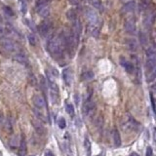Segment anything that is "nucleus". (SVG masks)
I'll return each mask as SVG.
<instances>
[{
  "label": "nucleus",
  "instance_id": "f257e3e1",
  "mask_svg": "<svg viewBox=\"0 0 156 156\" xmlns=\"http://www.w3.org/2000/svg\"><path fill=\"white\" fill-rule=\"evenodd\" d=\"M63 43L62 37L60 36H53L49 39L47 43V50L48 53L56 60H59L63 57Z\"/></svg>",
  "mask_w": 156,
  "mask_h": 156
},
{
  "label": "nucleus",
  "instance_id": "f03ea898",
  "mask_svg": "<svg viewBox=\"0 0 156 156\" xmlns=\"http://www.w3.org/2000/svg\"><path fill=\"white\" fill-rule=\"evenodd\" d=\"M0 46H1L5 51L10 52V53H16V52H19L20 50L16 43L8 37L0 38Z\"/></svg>",
  "mask_w": 156,
  "mask_h": 156
},
{
  "label": "nucleus",
  "instance_id": "7ed1b4c3",
  "mask_svg": "<svg viewBox=\"0 0 156 156\" xmlns=\"http://www.w3.org/2000/svg\"><path fill=\"white\" fill-rule=\"evenodd\" d=\"M137 127H138L137 122H136L131 116H129V115H127V116L125 117L124 121L122 122V129H123L125 132L134 131Z\"/></svg>",
  "mask_w": 156,
  "mask_h": 156
},
{
  "label": "nucleus",
  "instance_id": "20e7f679",
  "mask_svg": "<svg viewBox=\"0 0 156 156\" xmlns=\"http://www.w3.org/2000/svg\"><path fill=\"white\" fill-rule=\"evenodd\" d=\"M52 27H53L52 22L49 21V20H45L38 27V32H39V34L42 37H46L49 34L51 29H52Z\"/></svg>",
  "mask_w": 156,
  "mask_h": 156
},
{
  "label": "nucleus",
  "instance_id": "39448f33",
  "mask_svg": "<svg viewBox=\"0 0 156 156\" xmlns=\"http://www.w3.org/2000/svg\"><path fill=\"white\" fill-rule=\"evenodd\" d=\"M95 109H96V104H95V103L92 101V99H88L83 106L84 115H86V116H90V115H92L94 113Z\"/></svg>",
  "mask_w": 156,
  "mask_h": 156
},
{
  "label": "nucleus",
  "instance_id": "423d86ee",
  "mask_svg": "<svg viewBox=\"0 0 156 156\" xmlns=\"http://www.w3.org/2000/svg\"><path fill=\"white\" fill-rule=\"evenodd\" d=\"M85 15H86V19H87V21L89 22V24H93V25L99 24V17L94 10L87 8L85 11Z\"/></svg>",
  "mask_w": 156,
  "mask_h": 156
},
{
  "label": "nucleus",
  "instance_id": "0eeeda50",
  "mask_svg": "<svg viewBox=\"0 0 156 156\" xmlns=\"http://www.w3.org/2000/svg\"><path fill=\"white\" fill-rule=\"evenodd\" d=\"M148 10V9H147ZM155 17H156V11L154 9L152 10H148V11L145 13L144 15V24L145 27H149L150 25L153 24L155 20Z\"/></svg>",
  "mask_w": 156,
  "mask_h": 156
},
{
  "label": "nucleus",
  "instance_id": "6e6552de",
  "mask_svg": "<svg viewBox=\"0 0 156 156\" xmlns=\"http://www.w3.org/2000/svg\"><path fill=\"white\" fill-rule=\"evenodd\" d=\"M124 30L130 35H133L136 32V22L133 19H127L124 22Z\"/></svg>",
  "mask_w": 156,
  "mask_h": 156
},
{
  "label": "nucleus",
  "instance_id": "1a4fd4ad",
  "mask_svg": "<svg viewBox=\"0 0 156 156\" xmlns=\"http://www.w3.org/2000/svg\"><path fill=\"white\" fill-rule=\"evenodd\" d=\"M120 65H122V67L124 68V70L126 71L127 73L131 74V73L134 72V70H135L134 65H133L130 61H127L125 58H123V57L120 58Z\"/></svg>",
  "mask_w": 156,
  "mask_h": 156
},
{
  "label": "nucleus",
  "instance_id": "9d476101",
  "mask_svg": "<svg viewBox=\"0 0 156 156\" xmlns=\"http://www.w3.org/2000/svg\"><path fill=\"white\" fill-rule=\"evenodd\" d=\"M136 7V2L135 1H128L126 2L121 8V14L124 15V14H129L134 11Z\"/></svg>",
  "mask_w": 156,
  "mask_h": 156
},
{
  "label": "nucleus",
  "instance_id": "9b49d317",
  "mask_svg": "<svg viewBox=\"0 0 156 156\" xmlns=\"http://www.w3.org/2000/svg\"><path fill=\"white\" fill-rule=\"evenodd\" d=\"M63 79L67 86H69L72 81V71L69 67H66L63 70Z\"/></svg>",
  "mask_w": 156,
  "mask_h": 156
},
{
  "label": "nucleus",
  "instance_id": "f8f14e48",
  "mask_svg": "<svg viewBox=\"0 0 156 156\" xmlns=\"http://www.w3.org/2000/svg\"><path fill=\"white\" fill-rule=\"evenodd\" d=\"M31 124H32L33 128L35 129V131H36L39 135H45L46 134L45 127L43 126L42 123L40 121H38V120H35V119H32L31 120Z\"/></svg>",
  "mask_w": 156,
  "mask_h": 156
},
{
  "label": "nucleus",
  "instance_id": "ddd939ff",
  "mask_svg": "<svg viewBox=\"0 0 156 156\" xmlns=\"http://www.w3.org/2000/svg\"><path fill=\"white\" fill-rule=\"evenodd\" d=\"M32 102H33V104H34V106L39 109L44 108L46 106L44 99H43L40 95H34L32 98Z\"/></svg>",
  "mask_w": 156,
  "mask_h": 156
},
{
  "label": "nucleus",
  "instance_id": "4468645a",
  "mask_svg": "<svg viewBox=\"0 0 156 156\" xmlns=\"http://www.w3.org/2000/svg\"><path fill=\"white\" fill-rule=\"evenodd\" d=\"M87 30H88V32L95 38H98L99 36V29L98 25L89 24L88 27H87Z\"/></svg>",
  "mask_w": 156,
  "mask_h": 156
},
{
  "label": "nucleus",
  "instance_id": "2eb2a0df",
  "mask_svg": "<svg viewBox=\"0 0 156 156\" xmlns=\"http://www.w3.org/2000/svg\"><path fill=\"white\" fill-rule=\"evenodd\" d=\"M14 59L19 63H21V65H25V66H29V60H27V58L25 57L24 54L18 52L16 55L14 56Z\"/></svg>",
  "mask_w": 156,
  "mask_h": 156
},
{
  "label": "nucleus",
  "instance_id": "dca6fc26",
  "mask_svg": "<svg viewBox=\"0 0 156 156\" xmlns=\"http://www.w3.org/2000/svg\"><path fill=\"white\" fill-rule=\"evenodd\" d=\"M126 45L129 48V50H131L132 52H136L138 50L137 41L135 39H133V38H128V39H126Z\"/></svg>",
  "mask_w": 156,
  "mask_h": 156
},
{
  "label": "nucleus",
  "instance_id": "f3484780",
  "mask_svg": "<svg viewBox=\"0 0 156 156\" xmlns=\"http://www.w3.org/2000/svg\"><path fill=\"white\" fill-rule=\"evenodd\" d=\"M27 154V144H25V137L22 136L21 139V142H20V149H19V155L20 156H25Z\"/></svg>",
  "mask_w": 156,
  "mask_h": 156
},
{
  "label": "nucleus",
  "instance_id": "a211bd4d",
  "mask_svg": "<svg viewBox=\"0 0 156 156\" xmlns=\"http://www.w3.org/2000/svg\"><path fill=\"white\" fill-rule=\"evenodd\" d=\"M112 138H113V142H114V145L115 146H120L121 145V138H120V134L119 132L117 131L116 129L113 130L112 132Z\"/></svg>",
  "mask_w": 156,
  "mask_h": 156
},
{
  "label": "nucleus",
  "instance_id": "6ab92c4d",
  "mask_svg": "<svg viewBox=\"0 0 156 156\" xmlns=\"http://www.w3.org/2000/svg\"><path fill=\"white\" fill-rule=\"evenodd\" d=\"M66 18H67L69 21L72 22L73 21H75L77 19V13H76L75 9H69L67 12H66Z\"/></svg>",
  "mask_w": 156,
  "mask_h": 156
},
{
  "label": "nucleus",
  "instance_id": "aec40b11",
  "mask_svg": "<svg viewBox=\"0 0 156 156\" xmlns=\"http://www.w3.org/2000/svg\"><path fill=\"white\" fill-rule=\"evenodd\" d=\"M155 65H156V58H147L146 59L145 67H146V69L148 71H149L150 69H152Z\"/></svg>",
  "mask_w": 156,
  "mask_h": 156
},
{
  "label": "nucleus",
  "instance_id": "412c9836",
  "mask_svg": "<svg viewBox=\"0 0 156 156\" xmlns=\"http://www.w3.org/2000/svg\"><path fill=\"white\" fill-rule=\"evenodd\" d=\"M155 78H156V65L152 68V69H150L148 71L147 76H146V81L147 82H152Z\"/></svg>",
  "mask_w": 156,
  "mask_h": 156
},
{
  "label": "nucleus",
  "instance_id": "4be33fe9",
  "mask_svg": "<svg viewBox=\"0 0 156 156\" xmlns=\"http://www.w3.org/2000/svg\"><path fill=\"white\" fill-rule=\"evenodd\" d=\"M37 11H38V14H39V16L42 17V18L48 17V16H49V14H50L49 6H45V7H43V8H41V9L37 10Z\"/></svg>",
  "mask_w": 156,
  "mask_h": 156
},
{
  "label": "nucleus",
  "instance_id": "5701e85b",
  "mask_svg": "<svg viewBox=\"0 0 156 156\" xmlns=\"http://www.w3.org/2000/svg\"><path fill=\"white\" fill-rule=\"evenodd\" d=\"M84 145H85V149L87 156H91L92 155V148H91V142L90 140L87 137H85V140H84Z\"/></svg>",
  "mask_w": 156,
  "mask_h": 156
},
{
  "label": "nucleus",
  "instance_id": "b1692460",
  "mask_svg": "<svg viewBox=\"0 0 156 156\" xmlns=\"http://www.w3.org/2000/svg\"><path fill=\"white\" fill-rule=\"evenodd\" d=\"M81 77H82L83 80L89 81V80H91V79L94 78V73H93V71H91V70H86L82 73Z\"/></svg>",
  "mask_w": 156,
  "mask_h": 156
},
{
  "label": "nucleus",
  "instance_id": "393cba45",
  "mask_svg": "<svg viewBox=\"0 0 156 156\" xmlns=\"http://www.w3.org/2000/svg\"><path fill=\"white\" fill-rule=\"evenodd\" d=\"M146 58H156V46H151L146 50Z\"/></svg>",
  "mask_w": 156,
  "mask_h": 156
},
{
  "label": "nucleus",
  "instance_id": "a878e982",
  "mask_svg": "<svg viewBox=\"0 0 156 156\" xmlns=\"http://www.w3.org/2000/svg\"><path fill=\"white\" fill-rule=\"evenodd\" d=\"M150 2H151V0H140V10L142 11H146L149 8Z\"/></svg>",
  "mask_w": 156,
  "mask_h": 156
},
{
  "label": "nucleus",
  "instance_id": "bb28decb",
  "mask_svg": "<svg viewBox=\"0 0 156 156\" xmlns=\"http://www.w3.org/2000/svg\"><path fill=\"white\" fill-rule=\"evenodd\" d=\"M51 0H37L36 1V9L39 10L43 8V7L45 6H48V4H49V2Z\"/></svg>",
  "mask_w": 156,
  "mask_h": 156
},
{
  "label": "nucleus",
  "instance_id": "cd10ccee",
  "mask_svg": "<svg viewBox=\"0 0 156 156\" xmlns=\"http://www.w3.org/2000/svg\"><path fill=\"white\" fill-rule=\"evenodd\" d=\"M33 111H34V113H35V115L38 117V119L39 120H41L42 122H47V119H46V117H45V115L42 113L41 111H40V109L38 108V109H36V108H34L33 109Z\"/></svg>",
  "mask_w": 156,
  "mask_h": 156
},
{
  "label": "nucleus",
  "instance_id": "c85d7f7f",
  "mask_svg": "<svg viewBox=\"0 0 156 156\" xmlns=\"http://www.w3.org/2000/svg\"><path fill=\"white\" fill-rule=\"evenodd\" d=\"M140 42L142 46H146L147 43H148L146 35H145V33L142 32V31L140 32Z\"/></svg>",
  "mask_w": 156,
  "mask_h": 156
},
{
  "label": "nucleus",
  "instance_id": "c756f323",
  "mask_svg": "<svg viewBox=\"0 0 156 156\" xmlns=\"http://www.w3.org/2000/svg\"><path fill=\"white\" fill-rule=\"evenodd\" d=\"M20 3H21V11L22 14H25L27 11V0H20Z\"/></svg>",
  "mask_w": 156,
  "mask_h": 156
},
{
  "label": "nucleus",
  "instance_id": "7c9ffc66",
  "mask_svg": "<svg viewBox=\"0 0 156 156\" xmlns=\"http://www.w3.org/2000/svg\"><path fill=\"white\" fill-rule=\"evenodd\" d=\"M65 109H66V112L70 115V116H73L74 115V107L71 104H66V106H65Z\"/></svg>",
  "mask_w": 156,
  "mask_h": 156
},
{
  "label": "nucleus",
  "instance_id": "2f4dec72",
  "mask_svg": "<svg viewBox=\"0 0 156 156\" xmlns=\"http://www.w3.org/2000/svg\"><path fill=\"white\" fill-rule=\"evenodd\" d=\"M18 144H19V140H18V137H14V138H12V139L10 140L9 144H10V146H11V147L15 148L18 145Z\"/></svg>",
  "mask_w": 156,
  "mask_h": 156
},
{
  "label": "nucleus",
  "instance_id": "473e14b6",
  "mask_svg": "<svg viewBox=\"0 0 156 156\" xmlns=\"http://www.w3.org/2000/svg\"><path fill=\"white\" fill-rule=\"evenodd\" d=\"M91 4L93 5L96 9H101L102 8V2L101 0H90Z\"/></svg>",
  "mask_w": 156,
  "mask_h": 156
},
{
  "label": "nucleus",
  "instance_id": "72a5a7b5",
  "mask_svg": "<svg viewBox=\"0 0 156 156\" xmlns=\"http://www.w3.org/2000/svg\"><path fill=\"white\" fill-rule=\"evenodd\" d=\"M27 38H29V44L31 46H35L36 45V38H35V36L33 34H29V36H27Z\"/></svg>",
  "mask_w": 156,
  "mask_h": 156
},
{
  "label": "nucleus",
  "instance_id": "f704fd0d",
  "mask_svg": "<svg viewBox=\"0 0 156 156\" xmlns=\"http://www.w3.org/2000/svg\"><path fill=\"white\" fill-rule=\"evenodd\" d=\"M58 125H59V127L61 128V129H65V126H66V122H65V118H60L59 119V121H58Z\"/></svg>",
  "mask_w": 156,
  "mask_h": 156
},
{
  "label": "nucleus",
  "instance_id": "c9c22d12",
  "mask_svg": "<svg viewBox=\"0 0 156 156\" xmlns=\"http://www.w3.org/2000/svg\"><path fill=\"white\" fill-rule=\"evenodd\" d=\"M4 12L6 13L7 15H8V16H10V17H13L14 16V12H13V10L10 8V7H4Z\"/></svg>",
  "mask_w": 156,
  "mask_h": 156
},
{
  "label": "nucleus",
  "instance_id": "e433bc0d",
  "mask_svg": "<svg viewBox=\"0 0 156 156\" xmlns=\"http://www.w3.org/2000/svg\"><path fill=\"white\" fill-rule=\"evenodd\" d=\"M150 99H151V104H152V108H153V111H154V113L156 114V107H155V104H154V99H153L152 94H150Z\"/></svg>",
  "mask_w": 156,
  "mask_h": 156
},
{
  "label": "nucleus",
  "instance_id": "4c0bfd02",
  "mask_svg": "<svg viewBox=\"0 0 156 156\" xmlns=\"http://www.w3.org/2000/svg\"><path fill=\"white\" fill-rule=\"evenodd\" d=\"M146 156H152V148L150 146L146 149Z\"/></svg>",
  "mask_w": 156,
  "mask_h": 156
},
{
  "label": "nucleus",
  "instance_id": "58836bf2",
  "mask_svg": "<svg viewBox=\"0 0 156 156\" xmlns=\"http://www.w3.org/2000/svg\"><path fill=\"white\" fill-rule=\"evenodd\" d=\"M45 156H54V154L51 151H46L45 152Z\"/></svg>",
  "mask_w": 156,
  "mask_h": 156
},
{
  "label": "nucleus",
  "instance_id": "ea45409f",
  "mask_svg": "<svg viewBox=\"0 0 156 156\" xmlns=\"http://www.w3.org/2000/svg\"><path fill=\"white\" fill-rule=\"evenodd\" d=\"M69 1H70V3H71V4H73V5H75V4H77V3H78L77 0H69Z\"/></svg>",
  "mask_w": 156,
  "mask_h": 156
},
{
  "label": "nucleus",
  "instance_id": "a19ab883",
  "mask_svg": "<svg viewBox=\"0 0 156 156\" xmlns=\"http://www.w3.org/2000/svg\"><path fill=\"white\" fill-rule=\"evenodd\" d=\"M2 122H3V117H2V114L0 113V124H1Z\"/></svg>",
  "mask_w": 156,
  "mask_h": 156
},
{
  "label": "nucleus",
  "instance_id": "79ce46f5",
  "mask_svg": "<svg viewBox=\"0 0 156 156\" xmlns=\"http://www.w3.org/2000/svg\"><path fill=\"white\" fill-rule=\"evenodd\" d=\"M130 156H139V154H138V153H136V152H133Z\"/></svg>",
  "mask_w": 156,
  "mask_h": 156
},
{
  "label": "nucleus",
  "instance_id": "37998d69",
  "mask_svg": "<svg viewBox=\"0 0 156 156\" xmlns=\"http://www.w3.org/2000/svg\"><path fill=\"white\" fill-rule=\"evenodd\" d=\"M0 22H2V17L0 16Z\"/></svg>",
  "mask_w": 156,
  "mask_h": 156
},
{
  "label": "nucleus",
  "instance_id": "c03bdc74",
  "mask_svg": "<svg viewBox=\"0 0 156 156\" xmlns=\"http://www.w3.org/2000/svg\"><path fill=\"white\" fill-rule=\"evenodd\" d=\"M121 1H127V0H121Z\"/></svg>",
  "mask_w": 156,
  "mask_h": 156
}]
</instances>
